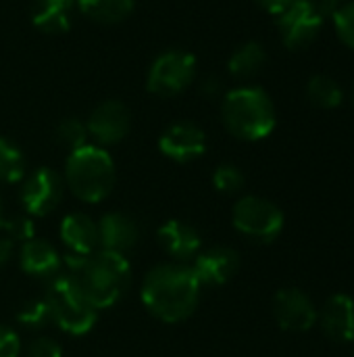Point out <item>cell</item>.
<instances>
[{"label":"cell","mask_w":354,"mask_h":357,"mask_svg":"<svg viewBox=\"0 0 354 357\" xmlns=\"http://www.w3.org/2000/svg\"><path fill=\"white\" fill-rule=\"evenodd\" d=\"M202 295V284L190 264L154 266L142 280L140 299L144 307L165 324L184 322L194 314Z\"/></svg>","instance_id":"6da1fadb"},{"label":"cell","mask_w":354,"mask_h":357,"mask_svg":"<svg viewBox=\"0 0 354 357\" xmlns=\"http://www.w3.org/2000/svg\"><path fill=\"white\" fill-rule=\"evenodd\" d=\"M225 130L240 140H263L275 128V107L263 88L244 86L225 94L221 105Z\"/></svg>","instance_id":"7a4b0ae2"},{"label":"cell","mask_w":354,"mask_h":357,"mask_svg":"<svg viewBox=\"0 0 354 357\" xmlns=\"http://www.w3.org/2000/svg\"><path fill=\"white\" fill-rule=\"evenodd\" d=\"M75 278L79 280L92 305L100 312L113 307L129 291L131 266L125 255L98 249L83 261Z\"/></svg>","instance_id":"3957f363"},{"label":"cell","mask_w":354,"mask_h":357,"mask_svg":"<svg viewBox=\"0 0 354 357\" xmlns=\"http://www.w3.org/2000/svg\"><path fill=\"white\" fill-rule=\"evenodd\" d=\"M113 157L98 144H83L69 153L65 163V184L83 203H100L115 188Z\"/></svg>","instance_id":"277c9868"},{"label":"cell","mask_w":354,"mask_h":357,"mask_svg":"<svg viewBox=\"0 0 354 357\" xmlns=\"http://www.w3.org/2000/svg\"><path fill=\"white\" fill-rule=\"evenodd\" d=\"M42 297L50 310L52 322L67 335L81 337L90 333L98 320V310L92 305L73 274L61 270L54 278L48 280Z\"/></svg>","instance_id":"5b68a950"},{"label":"cell","mask_w":354,"mask_h":357,"mask_svg":"<svg viewBox=\"0 0 354 357\" xmlns=\"http://www.w3.org/2000/svg\"><path fill=\"white\" fill-rule=\"evenodd\" d=\"M332 13L325 0H292L277 15V27L288 48H307L319 36L325 15Z\"/></svg>","instance_id":"8992f818"},{"label":"cell","mask_w":354,"mask_h":357,"mask_svg":"<svg viewBox=\"0 0 354 357\" xmlns=\"http://www.w3.org/2000/svg\"><path fill=\"white\" fill-rule=\"evenodd\" d=\"M232 222L240 234L257 243H273L284 230L282 209L275 203L255 195L242 197L236 203Z\"/></svg>","instance_id":"52a82bcc"},{"label":"cell","mask_w":354,"mask_h":357,"mask_svg":"<svg viewBox=\"0 0 354 357\" xmlns=\"http://www.w3.org/2000/svg\"><path fill=\"white\" fill-rule=\"evenodd\" d=\"M196 79V56L186 50H167L154 59L148 69V92L171 98L184 92Z\"/></svg>","instance_id":"ba28073f"},{"label":"cell","mask_w":354,"mask_h":357,"mask_svg":"<svg viewBox=\"0 0 354 357\" xmlns=\"http://www.w3.org/2000/svg\"><path fill=\"white\" fill-rule=\"evenodd\" d=\"M63 192L65 180L58 176V172L50 167H38L23 178L21 205L29 218H46L61 205Z\"/></svg>","instance_id":"9c48e42d"},{"label":"cell","mask_w":354,"mask_h":357,"mask_svg":"<svg viewBox=\"0 0 354 357\" xmlns=\"http://www.w3.org/2000/svg\"><path fill=\"white\" fill-rule=\"evenodd\" d=\"M159 151L175 163L196 161L207 151V134L192 121L171 123L159 138Z\"/></svg>","instance_id":"30bf717a"},{"label":"cell","mask_w":354,"mask_h":357,"mask_svg":"<svg viewBox=\"0 0 354 357\" xmlns=\"http://www.w3.org/2000/svg\"><path fill=\"white\" fill-rule=\"evenodd\" d=\"M273 316L280 328L290 333L311 331L319 318L315 303L300 289H282L273 297Z\"/></svg>","instance_id":"8fae6325"},{"label":"cell","mask_w":354,"mask_h":357,"mask_svg":"<svg viewBox=\"0 0 354 357\" xmlns=\"http://www.w3.org/2000/svg\"><path fill=\"white\" fill-rule=\"evenodd\" d=\"M86 128H88V136H92L98 142V146L117 144L129 134L131 128L129 109L119 100H104L92 111Z\"/></svg>","instance_id":"7c38bea8"},{"label":"cell","mask_w":354,"mask_h":357,"mask_svg":"<svg viewBox=\"0 0 354 357\" xmlns=\"http://www.w3.org/2000/svg\"><path fill=\"white\" fill-rule=\"evenodd\" d=\"M190 266L202 287H221L240 270V255L230 247H211L200 251Z\"/></svg>","instance_id":"4fadbf2b"},{"label":"cell","mask_w":354,"mask_h":357,"mask_svg":"<svg viewBox=\"0 0 354 357\" xmlns=\"http://www.w3.org/2000/svg\"><path fill=\"white\" fill-rule=\"evenodd\" d=\"M156 241L161 249L175 259L177 264H188L192 261L200 249H202V238L198 230L184 222V220H169L156 230Z\"/></svg>","instance_id":"5bb4252c"},{"label":"cell","mask_w":354,"mask_h":357,"mask_svg":"<svg viewBox=\"0 0 354 357\" xmlns=\"http://www.w3.org/2000/svg\"><path fill=\"white\" fill-rule=\"evenodd\" d=\"M96 224H98L100 249H104V251L125 255L140 241L138 222L131 215L123 213V211H108Z\"/></svg>","instance_id":"9a60e30c"},{"label":"cell","mask_w":354,"mask_h":357,"mask_svg":"<svg viewBox=\"0 0 354 357\" xmlns=\"http://www.w3.org/2000/svg\"><path fill=\"white\" fill-rule=\"evenodd\" d=\"M19 266L31 278L50 280L63 270V259H61V253L56 251L54 245H50L44 238L33 236V238L21 243Z\"/></svg>","instance_id":"2e32d148"},{"label":"cell","mask_w":354,"mask_h":357,"mask_svg":"<svg viewBox=\"0 0 354 357\" xmlns=\"http://www.w3.org/2000/svg\"><path fill=\"white\" fill-rule=\"evenodd\" d=\"M319 324L328 339L334 343H353L354 341V299L348 295H334L325 301Z\"/></svg>","instance_id":"e0dca14e"},{"label":"cell","mask_w":354,"mask_h":357,"mask_svg":"<svg viewBox=\"0 0 354 357\" xmlns=\"http://www.w3.org/2000/svg\"><path fill=\"white\" fill-rule=\"evenodd\" d=\"M61 241L67 247V253L73 255H92L100 249L98 224L86 213H69L61 222Z\"/></svg>","instance_id":"ac0fdd59"},{"label":"cell","mask_w":354,"mask_h":357,"mask_svg":"<svg viewBox=\"0 0 354 357\" xmlns=\"http://www.w3.org/2000/svg\"><path fill=\"white\" fill-rule=\"evenodd\" d=\"M75 0H38L31 10V23L44 33H63L71 27Z\"/></svg>","instance_id":"d6986e66"},{"label":"cell","mask_w":354,"mask_h":357,"mask_svg":"<svg viewBox=\"0 0 354 357\" xmlns=\"http://www.w3.org/2000/svg\"><path fill=\"white\" fill-rule=\"evenodd\" d=\"M77 10L98 23H119L134 10V0H75Z\"/></svg>","instance_id":"ffe728a7"},{"label":"cell","mask_w":354,"mask_h":357,"mask_svg":"<svg viewBox=\"0 0 354 357\" xmlns=\"http://www.w3.org/2000/svg\"><path fill=\"white\" fill-rule=\"evenodd\" d=\"M267 61V52L259 42H246L240 48L234 50L230 56L227 69L238 79H250L255 77Z\"/></svg>","instance_id":"44dd1931"},{"label":"cell","mask_w":354,"mask_h":357,"mask_svg":"<svg viewBox=\"0 0 354 357\" xmlns=\"http://www.w3.org/2000/svg\"><path fill=\"white\" fill-rule=\"evenodd\" d=\"M25 178V155L10 138L0 136V182L15 184Z\"/></svg>","instance_id":"7402d4cb"},{"label":"cell","mask_w":354,"mask_h":357,"mask_svg":"<svg viewBox=\"0 0 354 357\" xmlns=\"http://www.w3.org/2000/svg\"><path fill=\"white\" fill-rule=\"evenodd\" d=\"M307 98L319 109H336L344 94L340 84L328 75H313L307 84Z\"/></svg>","instance_id":"603a6c76"},{"label":"cell","mask_w":354,"mask_h":357,"mask_svg":"<svg viewBox=\"0 0 354 357\" xmlns=\"http://www.w3.org/2000/svg\"><path fill=\"white\" fill-rule=\"evenodd\" d=\"M17 322L29 331H40L44 328L48 322H52L50 318V310L44 301V297H38V299H29L25 301L19 310H17Z\"/></svg>","instance_id":"cb8c5ba5"},{"label":"cell","mask_w":354,"mask_h":357,"mask_svg":"<svg viewBox=\"0 0 354 357\" xmlns=\"http://www.w3.org/2000/svg\"><path fill=\"white\" fill-rule=\"evenodd\" d=\"M56 140L71 153V151L88 144V128L83 121H79L75 117H67L56 128Z\"/></svg>","instance_id":"d4e9b609"},{"label":"cell","mask_w":354,"mask_h":357,"mask_svg":"<svg viewBox=\"0 0 354 357\" xmlns=\"http://www.w3.org/2000/svg\"><path fill=\"white\" fill-rule=\"evenodd\" d=\"M244 184H246V178L242 169L232 163H223L213 172V186L223 195H236L244 188Z\"/></svg>","instance_id":"484cf974"},{"label":"cell","mask_w":354,"mask_h":357,"mask_svg":"<svg viewBox=\"0 0 354 357\" xmlns=\"http://www.w3.org/2000/svg\"><path fill=\"white\" fill-rule=\"evenodd\" d=\"M0 232H4L6 238L13 243H25L35 236V226L29 215H4V222L0 226Z\"/></svg>","instance_id":"4316f807"},{"label":"cell","mask_w":354,"mask_h":357,"mask_svg":"<svg viewBox=\"0 0 354 357\" xmlns=\"http://www.w3.org/2000/svg\"><path fill=\"white\" fill-rule=\"evenodd\" d=\"M332 17H334V27L340 40L354 50V0L338 4L332 10Z\"/></svg>","instance_id":"83f0119b"},{"label":"cell","mask_w":354,"mask_h":357,"mask_svg":"<svg viewBox=\"0 0 354 357\" xmlns=\"http://www.w3.org/2000/svg\"><path fill=\"white\" fill-rule=\"evenodd\" d=\"M25 357H63V347L50 337H40L29 343Z\"/></svg>","instance_id":"f1b7e54d"},{"label":"cell","mask_w":354,"mask_h":357,"mask_svg":"<svg viewBox=\"0 0 354 357\" xmlns=\"http://www.w3.org/2000/svg\"><path fill=\"white\" fill-rule=\"evenodd\" d=\"M21 354V341L19 335L0 324V357H19Z\"/></svg>","instance_id":"f546056e"},{"label":"cell","mask_w":354,"mask_h":357,"mask_svg":"<svg viewBox=\"0 0 354 357\" xmlns=\"http://www.w3.org/2000/svg\"><path fill=\"white\" fill-rule=\"evenodd\" d=\"M200 92L207 96V98H215V96H219L221 94V82L217 79V77H204L202 82H200Z\"/></svg>","instance_id":"4dcf8cb0"},{"label":"cell","mask_w":354,"mask_h":357,"mask_svg":"<svg viewBox=\"0 0 354 357\" xmlns=\"http://www.w3.org/2000/svg\"><path fill=\"white\" fill-rule=\"evenodd\" d=\"M263 10H267V13H271V15H280V13H284L286 10V6L292 2V0H255Z\"/></svg>","instance_id":"1f68e13d"},{"label":"cell","mask_w":354,"mask_h":357,"mask_svg":"<svg viewBox=\"0 0 354 357\" xmlns=\"http://www.w3.org/2000/svg\"><path fill=\"white\" fill-rule=\"evenodd\" d=\"M13 253H15V243L10 238H6V236H0V268L4 264H8Z\"/></svg>","instance_id":"d6a6232c"},{"label":"cell","mask_w":354,"mask_h":357,"mask_svg":"<svg viewBox=\"0 0 354 357\" xmlns=\"http://www.w3.org/2000/svg\"><path fill=\"white\" fill-rule=\"evenodd\" d=\"M325 2H328V4H330V8L334 10V8H336V6H338V4H340L342 0H325Z\"/></svg>","instance_id":"836d02e7"},{"label":"cell","mask_w":354,"mask_h":357,"mask_svg":"<svg viewBox=\"0 0 354 357\" xmlns=\"http://www.w3.org/2000/svg\"><path fill=\"white\" fill-rule=\"evenodd\" d=\"M2 222H4V213H2V201H0V226H2Z\"/></svg>","instance_id":"e575fe53"},{"label":"cell","mask_w":354,"mask_h":357,"mask_svg":"<svg viewBox=\"0 0 354 357\" xmlns=\"http://www.w3.org/2000/svg\"><path fill=\"white\" fill-rule=\"evenodd\" d=\"M353 98H354V94H353Z\"/></svg>","instance_id":"d590c367"}]
</instances>
